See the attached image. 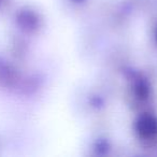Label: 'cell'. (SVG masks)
I'll return each instance as SVG.
<instances>
[{
  "instance_id": "cell-1",
  "label": "cell",
  "mask_w": 157,
  "mask_h": 157,
  "mask_svg": "<svg viewBox=\"0 0 157 157\" xmlns=\"http://www.w3.org/2000/svg\"><path fill=\"white\" fill-rule=\"evenodd\" d=\"M140 135L145 139H152L157 135V122L152 117H144L139 123Z\"/></svg>"
}]
</instances>
